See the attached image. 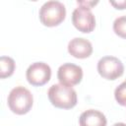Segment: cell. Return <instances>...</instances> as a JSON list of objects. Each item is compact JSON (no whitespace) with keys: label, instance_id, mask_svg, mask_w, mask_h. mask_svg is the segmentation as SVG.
Listing matches in <instances>:
<instances>
[{"label":"cell","instance_id":"1","mask_svg":"<svg viewBox=\"0 0 126 126\" xmlns=\"http://www.w3.org/2000/svg\"><path fill=\"white\" fill-rule=\"evenodd\" d=\"M47 95L51 104L57 108L70 109L77 104V93L71 86L54 84L49 88Z\"/></svg>","mask_w":126,"mask_h":126},{"label":"cell","instance_id":"2","mask_svg":"<svg viewBox=\"0 0 126 126\" xmlns=\"http://www.w3.org/2000/svg\"><path fill=\"white\" fill-rule=\"evenodd\" d=\"M8 106L10 110L18 115L28 113L33 103L32 93L23 86L15 87L8 94Z\"/></svg>","mask_w":126,"mask_h":126},{"label":"cell","instance_id":"3","mask_svg":"<svg viewBox=\"0 0 126 126\" xmlns=\"http://www.w3.org/2000/svg\"><path fill=\"white\" fill-rule=\"evenodd\" d=\"M39 20L46 27H55L61 24L66 16V8L60 1L50 0L39 9Z\"/></svg>","mask_w":126,"mask_h":126},{"label":"cell","instance_id":"4","mask_svg":"<svg viewBox=\"0 0 126 126\" xmlns=\"http://www.w3.org/2000/svg\"><path fill=\"white\" fill-rule=\"evenodd\" d=\"M98 74L106 80H116L124 73V65L115 56H103L97 62Z\"/></svg>","mask_w":126,"mask_h":126},{"label":"cell","instance_id":"5","mask_svg":"<svg viewBox=\"0 0 126 126\" xmlns=\"http://www.w3.org/2000/svg\"><path fill=\"white\" fill-rule=\"evenodd\" d=\"M72 23L80 32L89 33L95 27V18L90 8L78 6L72 13Z\"/></svg>","mask_w":126,"mask_h":126},{"label":"cell","instance_id":"6","mask_svg":"<svg viewBox=\"0 0 126 126\" xmlns=\"http://www.w3.org/2000/svg\"><path fill=\"white\" fill-rule=\"evenodd\" d=\"M26 77L32 86H43L51 78V68L44 62H34L28 67Z\"/></svg>","mask_w":126,"mask_h":126},{"label":"cell","instance_id":"7","mask_svg":"<svg viewBox=\"0 0 126 126\" xmlns=\"http://www.w3.org/2000/svg\"><path fill=\"white\" fill-rule=\"evenodd\" d=\"M57 78L63 85L71 87L78 85L83 79V69L74 63H64L58 68Z\"/></svg>","mask_w":126,"mask_h":126},{"label":"cell","instance_id":"8","mask_svg":"<svg viewBox=\"0 0 126 126\" xmlns=\"http://www.w3.org/2000/svg\"><path fill=\"white\" fill-rule=\"evenodd\" d=\"M68 52L75 58H88L93 53V45L84 37H74L68 43Z\"/></svg>","mask_w":126,"mask_h":126},{"label":"cell","instance_id":"9","mask_svg":"<svg viewBox=\"0 0 126 126\" xmlns=\"http://www.w3.org/2000/svg\"><path fill=\"white\" fill-rule=\"evenodd\" d=\"M80 126H106L105 115L96 109H88L81 113L79 117Z\"/></svg>","mask_w":126,"mask_h":126},{"label":"cell","instance_id":"10","mask_svg":"<svg viewBox=\"0 0 126 126\" xmlns=\"http://www.w3.org/2000/svg\"><path fill=\"white\" fill-rule=\"evenodd\" d=\"M15 67L16 64L13 58L9 56L0 57V77L2 79L12 76L15 71Z\"/></svg>","mask_w":126,"mask_h":126},{"label":"cell","instance_id":"11","mask_svg":"<svg viewBox=\"0 0 126 126\" xmlns=\"http://www.w3.org/2000/svg\"><path fill=\"white\" fill-rule=\"evenodd\" d=\"M113 31L118 36L126 38V15L120 16L114 20Z\"/></svg>","mask_w":126,"mask_h":126},{"label":"cell","instance_id":"12","mask_svg":"<svg viewBox=\"0 0 126 126\" xmlns=\"http://www.w3.org/2000/svg\"><path fill=\"white\" fill-rule=\"evenodd\" d=\"M115 100L122 106H126V81L122 82L114 90Z\"/></svg>","mask_w":126,"mask_h":126},{"label":"cell","instance_id":"13","mask_svg":"<svg viewBox=\"0 0 126 126\" xmlns=\"http://www.w3.org/2000/svg\"><path fill=\"white\" fill-rule=\"evenodd\" d=\"M109 3L115 7L116 9H125L126 8V0H119V1H109Z\"/></svg>","mask_w":126,"mask_h":126},{"label":"cell","instance_id":"14","mask_svg":"<svg viewBox=\"0 0 126 126\" xmlns=\"http://www.w3.org/2000/svg\"><path fill=\"white\" fill-rule=\"evenodd\" d=\"M97 1H77V4L79 6H84L87 8H92L93 6H94L95 4H97Z\"/></svg>","mask_w":126,"mask_h":126},{"label":"cell","instance_id":"15","mask_svg":"<svg viewBox=\"0 0 126 126\" xmlns=\"http://www.w3.org/2000/svg\"><path fill=\"white\" fill-rule=\"evenodd\" d=\"M112 126H126V124L123 122H117V123H114Z\"/></svg>","mask_w":126,"mask_h":126}]
</instances>
